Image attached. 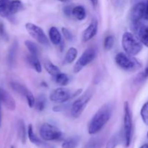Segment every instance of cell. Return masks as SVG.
Listing matches in <instances>:
<instances>
[{
	"mask_svg": "<svg viewBox=\"0 0 148 148\" xmlns=\"http://www.w3.org/2000/svg\"><path fill=\"white\" fill-rule=\"evenodd\" d=\"M113 106L111 103H106L101 107L93 116L88 126V133L95 134L99 132L111 119Z\"/></svg>",
	"mask_w": 148,
	"mask_h": 148,
	"instance_id": "6da1fadb",
	"label": "cell"
},
{
	"mask_svg": "<svg viewBox=\"0 0 148 148\" xmlns=\"http://www.w3.org/2000/svg\"><path fill=\"white\" fill-rule=\"evenodd\" d=\"M121 45L127 54L131 56H137L140 53L143 46L138 37L130 32H126L123 34Z\"/></svg>",
	"mask_w": 148,
	"mask_h": 148,
	"instance_id": "7a4b0ae2",
	"label": "cell"
},
{
	"mask_svg": "<svg viewBox=\"0 0 148 148\" xmlns=\"http://www.w3.org/2000/svg\"><path fill=\"white\" fill-rule=\"evenodd\" d=\"M146 11V4L145 2H139L132 7L130 13L131 27L134 33H136L140 26L143 25L142 20L145 19Z\"/></svg>",
	"mask_w": 148,
	"mask_h": 148,
	"instance_id": "3957f363",
	"label": "cell"
},
{
	"mask_svg": "<svg viewBox=\"0 0 148 148\" xmlns=\"http://www.w3.org/2000/svg\"><path fill=\"white\" fill-rule=\"evenodd\" d=\"M115 62L121 69L127 71L135 70L142 67V64L133 56L124 53H118L115 56Z\"/></svg>",
	"mask_w": 148,
	"mask_h": 148,
	"instance_id": "277c9868",
	"label": "cell"
},
{
	"mask_svg": "<svg viewBox=\"0 0 148 148\" xmlns=\"http://www.w3.org/2000/svg\"><path fill=\"white\" fill-rule=\"evenodd\" d=\"M132 137V118L131 110L127 101L124 104V140L125 146L130 145Z\"/></svg>",
	"mask_w": 148,
	"mask_h": 148,
	"instance_id": "5b68a950",
	"label": "cell"
},
{
	"mask_svg": "<svg viewBox=\"0 0 148 148\" xmlns=\"http://www.w3.org/2000/svg\"><path fill=\"white\" fill-rule=\"evenodd\" d=\"M40 136L44 141H55L62 138V132L56 126L44 123L40 127Z\"/></svg>",
	"mask_w": 148,
	"mask_h": 148,
	"instance_id": "8992f818",
	"label": "cell"
},
{
	"mask_svg": "<svg viewBox=\"0 0 148 148\" xmlns=\"http://www.w3.org/2000/svg\"><path fill=\"white\" fill-rule=\"evenodd\" d=\"M92 92L90 91H88L75 100L71 107V114L74 118H78L80 116L85 107L92 98Z\"/></svg>",
	"mask_w": 148,
	"mask_h": 148,
	"instance_id": "52a82bcc",
	"label": "cell"
},
{
	"mask_svg": "<svg viewBox=\"0 0 148 148\" xmlns=\"http://www.w3.org/2000/svg\"><path fill=\"white\" fill-rule=\"evenodd\" d=\"M97 51L96 49L94 47L88 48L85 51L82 53L80 57L76 62V64L74 66V72L75 73H78L80 72L83 67L89 64L90 63L92 62L96 57Z\"/></svg>",
	"mask_w": 148,
	"mask_h": 148,
	"instance_id": "ba28073f",
	"label": "cell"
},
{
	"mask_svg": "<svg viewBox=\"0 0 148 148\" xmlns=\"http://www.w3.org/2000/svg\"><path fill=\"white\" fill-rule=\"evenodd\" d=\"M25 29L28 34L39 43L43 46H49V39L41 27L33 23H27L25 24Z\"/></svg>",
	"mask_w": 148,
	"mask_h": 148,
	"instance_id": "9c48e42d",
	"label": "cell"
},
{
	"mask_svg": "<svg viewBox=\"0 0 148 148\" xmlns=\"http://www.w3.org/2000/svg\"><path fill=\"white\" fill-rule=\"evenodd\" d=\"M71 97H72V95L69 90L64 87H61V88L53 90L51 92L49 95V99L53 103L62 104L69 101Z\"/></svg>",
	"mask_w": 148,
	"mask_h": 148,
	"instance_id": "30bf717a",
	"label": "cell"
},
{
	"mask_svg": "<svg viewBox=\"0 0 148 148\" xmlns=\"http://www.w3.org/2000/svg\"><path fill=\"white\" fill-rule=\"evenodd\" d=\"M0 104H3L9 111H14L16 108V103L12 95L0 87Z\"/></svg>",
	"mask_w": 148,
	"mask_h": 148,
	"instance_id": "8fae6325",
	"label": "cell"
},
{
	"mask_svg": "<svg viewBox=\"0 0 148 148\" xmlns=\"http://www.w3.org/2000/svg\"><path fill=\"white\" fill-rule=\"evenodd\" d=\"M98 21L95 19L92 20L91 23L88 26L86 29L84 30L82 33V40L84 42H88L94 36L97 34L98 32Z\"/></svg>",
	"mask_w": 148,
	"mask_h": 148,
	"instance_id": "7c38bea8",
	"label": "cell"
},
{
	"mask_svg": "<svg viewBox=\"0 0 148 148\" xmlns=\"http://www.w3.org/2000/svg\"><path fill=\"white\" fill-rule=\"evenodd\" d=\"M49 39L53 45H59L62 42V35L57 27L52 26L49 31Z\"/></svg>",
	"mask_w": 148,
	"mask_h": 148,
	"instance_id": "4fadbf2b",
	"label": "cell"
},
{
	"mask_svg": "<svg viewBox=\"0 0 148 148\" xmlns=\"http://www.w3.org/2000/svg\"><path fill=\"white\" fill-rule=\"evenodd\" d=\"M136 34L142 43L148 48V26L143 24L136 32Z\"/></svg>",
	"mask_w": 148,
	"mask_h": 148,
	"instance_id": "5bb4252c",
	"label": "cell"
},
{
	"mask_svg": "<svg viewBox=\"0 0 148 148\" xmlns=\"http://www.w3.org/2000/svg\"><path fill=\"white\" fill-rule=\"evenodd\" d=\"M11 15V0H0V16L8 17Z\"/></svg>",
	"mask_w": 148,
	"mask_h": 148,
	"instance_id": "9a60e30c",
	"label": "cell"
},
{
	"mask_svg": "<svg viewBox=\"0 0 148 148\" xmlns=\"http://www.w3.org/2000/svg\"><path fill=\"white\" fill-rule=\"evenodd\" d=\"M27 62L36 70V72L40 73L42 72L41 64L38 59V56H35L30 53L27 56Z\"/></svg>",
	"mask_w": 148,
	"mask_h": 148,
	"instance_id": "2e32d148",
	"label": "cell"
},
{
	"mask_svg": "<svg viewBox=\"0 0 148 148\" xmlns=\"http://www.w3.org/2000/svg\"><path fill=\"white\" fill-rule=\"evenodd\" d=\"M27 136L28 139L33 144L36 145L38 146H45V144L36 135V134L33 132V126L32 124H29L28 128H27Z\"/></svg>",
	"mask_w": 148,
	"mask_h": 148,
	"instance_id": "e0dca14e",
	"label": "cell"
},
{
	"mask_svg": "<svg viewBox=\"0 0 148 148\" xmlns=\"http://www.w3.org/2000/svg\"><path fill=\"white\" fill-rule=\"evenodd\" d=\"M72 16L78 20H83L86 17V10L84 7L80 5L74 7L72 10Z\"/></svg>",
	"mask_w": 148,
	"mask_h": 148,
	"instance_id": "ac0fdd59",
	"label": "cell"
},
{
	"mask_svg": "<svg viewBox=\"0 0 148 148\" xmlns=\"http://www.w3.org/2000/svg\"><path fill=\"white\" fill-rule=\"evenodd\" d=\"M79 138L78 137H71L63 142L62 148H77L79 145Z\"/></svg>",
	"mask_w": 148,
	"mask_h": 148,
	"instance_id": "d6986e66",
	"label": "cell"
},
{
	"mask_svg": "<svg viewBox=\"0 0 148 148\" xmlns=\"http://www.w3.org/2000/svg\"><path fill=\"white\" fill-rule=\"evenodd\" d=\"M78 51L77 50L76 48L71 47L68 49L66 51V54H65L64 57V62L66 64H71L76 59L77 56Z\"/></svg>",
	"mask_w": 148,
	"mask_h": 148,
	"instance_id": "ffe728a7",
	"label": "cell"
},
{
	"mask_svg": "<svg viewBox=\"0 0 148 148\" xmlns=\"http://www.w3.org/2000/svg\"><path fill=\"white\" fill-rule=\"evenodd\" d=\"M44 67L45 69H46V72H47L49 75H51L52 77H56L58 74H59L61 72L59 67L56 66L55 64H53L51 62H45Z\"/></svg>",
	"mask_w": 148,
	"mask_h": 148,
	"instance_id": "44dd1931",
	"label": "cell"
},
{
	"mask_svg": "<svg viewBox=\"0 0 148 148\" xmlns=\"http://www.w3.org/2000/svg\"><path fill=\"white\" fill-rule=\"evenodd\" d=\"M10 85H11L12 88L15 92L20 94L21 95H23V96H25L26 93H27L29 90L25 85H22V84L19 83V82H12L11 83H10Z\"/></svg>",
	"mask_w": 148,
	"mask_h": 148,
	"instance_id": "7402d4cb",
	"label": "cell"
},
{
	"mask_svg": "<svg viewBox=\"0 0 148 148\" xmlns=\"http://www.w3.org/2000/svg\"><path fill=\"white\" fill-rule=\"evenodd\" d=\"M17 130H18V135L20 140L23 143L26 142V130L25 125L23 120H20L17 124Z\"/></svg>",
	"mask_w": 148,
	"mask_h": 148,
	"instance_id": "603a6c76",
	"label": "cell"
},
{
	"mask_svg": "<svg viewBox=\"0 0 148 148\" xmlns=\"http://www.w3.org/2000/svg\"><path fill=\"white\" fill-rule=\"evenodd\" d=\"M54 79L55 82L62 87L66 86L69 82V78L67 76V75L65 73H62V72H60L56 77H54Z\"/></svg>",
	"mask_w": 148,
	"mask_h": 148,
	"instance_id": "cb8c5ba5",
	"label": "cell"
},
{
	"mask_svg": "<svg viewBox=\"0 0 148 148\" xmlns=\"http://www.w3.org/2000/svg\"><path fill=\"white\" fill-rule=\"evenodd\" d=\"M121 142V135L119 133L114 134L106 144V148H116Z\"/></svg>",
	"mask_w": 148,
	"mask_h": 148,
	"instance_id": "d4e9b609",
	"label": "cell"
},
{
	"mask_svg": "<svg viewBox=\"0 0 148 148\" xmlns=\"http://www.w3.org/2000/svg\"><path fill=\"white\" fill-rule=\"evenodd\" d=\"M25 45L26 48L28 50L29 53L32 55H35V56H38V47L37 45L35 43H33L31 40H25Z\"/></svg>",
	"mask_w": 148,
	"mask_h": 148,
	"instance_id": "484cf974",
	"label": "cell"
},
{
	"mask_svg": "<svg viewBox=\"0 0 148 148\" xmlns=\"http://www.w3.org/2000/svg\"><path fill=\"white\" fill-rule=\"evenodd\" d=\"M46 104V99L43 95H38L37 99L36 100V103H35V108L37 111H42L45 109Z\"/></svg>",
	"mask_w": 148,
	"mask_h": 148,
	"instance_id": "4316f807",
	"label": "cell"
},
{
	"mask_svg": "<svg viewBox=\"0 0 148 148\" xmlns=\"http://www.w3.org/2000/svg\"><path fill=\"white\" fill-rule=\"evenodd\" d=\"M23 9V4L20 0H12L11 1V14H16Z\"/></svg>",
	"mask_w": 148,
	"mask_h": 148,
	"instance_id": "83f0119b",
	"label": "cell"
},
{
	"mask_svg": "<svg viewBox=\"0 0 148 148\" xmlns=\"http://www.w3.org/2000/svg\"><path fill=\"white\" fill-rule=\"evenodd\" d=\"M114 41H115V39H114V36H111V35L106 36L104 39L103 42V48L105 51H108L111 50L114 46Z\"/></svg>",
	"mask_w": 148,
	"mask_h": 148,
	"instance_id": "f1b7e54d",
	"label": "cell"
},
{
	"mask_svg": "<svg viewBox=\"0 0 148 148\" xmlns=\"http://www.w3.org/2000/svg\"><path fill=\"white\" fill-rule=\"evenodd\" d=\"M140 115L145 124L148 126V102H146L143 106L140 111Z\"/></svg>",
	"mask_w": 148,
	"mask_h": 148,
	"instance_id": "f546056e",
	"label": "cell"
},
{
	"mask_svg": "<svg viewBox=\"0 0 148 148\" xmlns=\"http://www.w3.org/2000/svg\"><path fill=\"white\" fill-rule=\"evenodd\" d=\"M17 42H14L13 43L12 46L11 47L10 51V53H9V63L10 64H13L14 63V60H15V56H16V52H17Z\"/></svg>",
	"mask_w": 148,
	"mask_h": 148,
	"instance_id": "4dcf8cb0",
	"label": "cell"
},
{
	"mask_svg": "<svg viewBox=\"0 0 148 148\" xmlns=\"http://www.w3.org/2000/svg\"><path fill=\"white\" fill-rule=\"evenodd\" d=\"M25 98H26V101H27L28 106L31 108H33L35 106V103H36V99H35L34 95H33L31 91L28 90V92L26 93Z\"/></svg>",
	"mask_w": 148,
	"mask_h": 148,
	"instance_id": "1f68e13d",
	"label": "cell"
},
{
	"mask_svg": "<svg viewBox=\"0 0 148 148\" xmlns=\"http://www.w3.org/2000/svg\"><path fill=\"white\" fill-rule=\"evenodd\" d=\"M101 146V141L99 139H92L85 145V148H100Z\"/></svg>",
	"mask_w": 148,
	"mask_h": 148,
	"instance_id": "d6a6232c",
	"label": "cell"
},
{
	"mask_svg": "<svg viewBox=\"0 0 148 148\" xmlns=\"http://www.w3.org/2000/svg\"><path fill=\"white\" fill-rule=\"evenodd\" d=\"M62 33H63L64 37L65 38V39H66V40H72V39H73V36H72L71 32L69 31L67 28L63 27L62 28Z\"/></svg>",
	"mask_w": 148,
	"mask_h": 148,
	"instance_id": "836d02e7",
	"label": "cell"
},
{
	"mask_svg": "<svg viewBox=\"0 0 148 148\" xmlns=\"http://www.w3.org/2000/svg\"><path fill=\"white\" fill-rule=\"evenodd\" d=\"M73 8L74 7H72L71 5H68L64 7L63 11L65 15L67 16V17H70L71 15H72V10H73Z\"/></svg>",
	"mask_w": 148,
	"mask_h": 148,
	"instance_id": "e575fe53",
	"label": "cell"
},
{
	"mask_svg": "<svg viewBox=\"0 0 148 148\" xmlns=\"http://www.w3.org/2000/svg\"><path fill=\"white\" fill-rule=\"evenodd\" d=\"M145 19L146 20H148V0L146 3V11H145Z\"/></svg>",
	"mask_w": 148,
	"mask_h": 148,
	"instance_id": "d590c367",
	"label": "cell"
},
{
	"mask_svg": "<svg viewBox=\"0 0 148 148\" xmlns=\"http://www.w3.org/2000/svg\"><path fill=\"white\" fill-rule=\"evenodd\" d=\"M90 2L92 3V4L94 7H96V6L98 5V0H90Z\"/></svg>",
	"mask_w": 148,
	"mask_h": 148,
	"instance_id": "8d00e7d4",
	"label": "cell"
},
{
	"mask_svg": "<svg viewBox=\"0 0 148 148\" xmlns=\"http://www.w3.org/2000/svg\"><path fill=\"white\" fill-rule=\"evenodd\" d=\"M1 121H2V111H1V106L0 104V127L1 126Z\"/></svg>",
	"mask_w": 148,
	"mask_h": 148,
	"instance_id": "74e56055",
	"label": "cell"
},
{
	"mask_svg": "<svg viewBox=\"0 0 148 148\" xmlns=\"http://www.w3.org/2000/svg\"><path fill=\"white\" fill-rule=\"evenodd\" d=\"M144 75H145V77H148V66L147 68H146L145 69Z\"/></svg>",
	"mask_w": 148,
	"mask_h": 148,
	"instance_id": "f35d334b",
	"label": "cell"
},
{
	"mask_svg": "<svg viewBox=\"0 0 148 148\" xmlns=\"http://www.w3.org/2000/svg\"><path fill=\"white\" fill-rule=\"evenodd\" d=\"M140 148H148V144H144L141 146Z\"/></svg>",
	"mask_w": 148,
	"mask_h": 148,
	"instance_id": "ab89813d",
	"label": "cell"
},
{
	"mask_svg": "<svg viewBox=\"0 0 148 148\" xmlns=\"http://www.w3.org/2000/svg\"><path fill=\"white\" fill-rule=\"evenodd\" d=\"M59 1H62V2H66V1H68L69 0H58Z\"/></svg>",
	"mask_w": 148,
	"mask_h": 148,
	"instance_id": "60d3db41",
	"label": "cell"
},
{
	"mask_svg": "<svg viewBox=\"0 0 148 148\" xmlns=\"http://www.w3.org/2000/svg\"><path fill=\"white\" fill-rule=\"evenodd\" d=\"M147 138H148V132H147Z\"/></svg>",
	"mask_w": 148,
	"mask_h": 148,
	"instance_id": "b9f144b4",
	"label": "cell"
},
{
	"mask_svg": "<svg viewBox=\"0 0 148 148\" xmlns=\"http://www.w3.org/2000/svg\"><path fill=\"white\" fill-rule=\"evenodd\" d=\"M11 148H14V147H11Z\"/></svg>",
	"mask_w": 148,
	"mask_h": 148,
	"instance_id": "7bdbcfd3",
	"label": "cell"
}]
</instances>
